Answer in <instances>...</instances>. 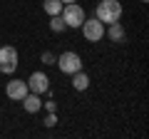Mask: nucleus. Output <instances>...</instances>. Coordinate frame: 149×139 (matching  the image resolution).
<instances>
[{
	"instance_id": "f3484780",
	"label": "nucleus",
	"mask_w": 149,
	"mask_h": 139,
	"mask_svg": "<svg viewBox=\"0 0 149 139\" xmlns=\"http://www.w3.org/2000/svg\"><path fill=\"white\" fill-rule=\"evenodd\" d=\"M142 3H149V0H142Z\"/></svg>"
},
{
	"instance_id": "9d476101",
	"label": "nucleus",
	"mask_w": 149,
	"mask_h": 139,
	"mask_svg": "<svg viewBox=\"0 0 149 139\" xmlns=\"http://www.w3.org/2000/svg\"><path fill=\"white\" fill-rule=\"evenodd\" d=\"M72 87H74L77 92H85L87 87H90V77H87L82 70H77V72L72 75Z\"/></svg>"
},
{
	"instance_id": "7ed1b4c3",
	"label": "nucleus",
	"mask_w": 149,
	"mask_h": 139,
	"mask_svg": "<svg viewBox=\"0 0 149 139\" xmlns=\"http://www.w3.org/2000/svg\"><path fill=\"white\" fill-rule=\"evenodd\" d=\"M60 15H62V20H65L67 27H80L82 22H85V10H82L77 3H65Z\"/></svg>"
},
{
	"instance_id": "0eeeda50",
	"label": "nucleus",
	"mask_w": 149,
	"mask_h": 139,
	"mask_svg": "<svg viewBox=\"0 0 149 139\" xmlns=\"http://www.w3.org/2000/svg\"><path fill=\"white\" fill-rule=\"evenodd\" d=\"M27 92H30V90H27V82L25 80H17V77H15V80H10V82H8V87H5V95L10 97L13 102H20Z\"/></svg>"
},
{
	"instance_id": "423d86ee",
	"label": "nucleus",
	"mask_w": 149,
	"mask_h": 139,
	"mask_svg": "<svg viewBox=\"0 0 149 139\" xmlns=\"http://www.w3.org/2000/svg\"><path fill=\"white\" fill-rule=\"evenodd\" d=\"M25 82H27V90L35 92V95H47V92H50V77L45 75V72H40V70L32 72Z\"/></svg>"
},
{
	"instance_id": "f03ea898",
	"label": "nucleus",
	"mask_w": 149,
	"mask_h": 139,
	"mask_svg": "<svg viewBox=\"0 0 149 139\" xmlns=\"http://www.w3.org/2000/svg\"><path fill=\"white\" fill-rule=\"evenodd\" d=\"M17 50L13 47V45H3L0 47V72L3 75H13L17 70Z\"/></svg>"
},
{
	"instance_id": "f257e3e1",
	"label": "nucleus",
	"mask_w": 149,
	"mask_h": 139,
	"mask_svg": "<svg viewBox=\"0 0 149 139\" xmlns=\"http://www.w3.org/2000/svg\"><path fill=\"white\" fill-rule=\"evenodd\" d=\"M122 13H124V8L119 0H100L97 10H95V17L100 22H104V25H109V22L122 20Z\"/></svg>"
},
{
	"instance_id": "1a4fd4ad",
	"label": "nucleus",
	"mask_w": 149,
	"mask_h": 139,
	"mask_svg": "<svg viewBox=\"0 0 149 139\" xmlns=\"http://www.w3.org/2000/svg\"><path fill=\"white\" fill-rule=\"evenodd\" d=\"M104 35L112 40V42H122V40H124V25L119 20L117 22H109V30H104Z\"/></svg>"
},
{
	"instance_id": "20e7f679",
	"label": "nucleus",
	"mask_w": 149,
	"mask_h": 139,
	"mask_svg": "<svg viewBox=\"0 0 149 139\" xmlns=\"http://www.w3.org/2000/svg\"><path fill=\"white\" fill-rule=\"evenodd\" d=\"M80 27H82V35H85L87 42H100L104 38V22H100L97 17H90V20L85 17V22Z\"/></svg>"
},
{
	"instance_id": "39448f33",
	"label": "nucleus",
	"mask_w": 149,
	"mask_h": 139,
	"mask_svg": "<svg viewBox=\"0 0 149 139\" xmlns=\"http://www.w3.org/2000/svg\"><path fill=\"white\" fill-rule=\"evenodd\" d=\"M57 67L65 75H74L77 70H82V57L77 52H72V50H67V52H62L57 57Z\"/></svg>"
},
{
	"instance_id": "2eb2a0df",
	"label": "nucleus",
	"mask_w": 149,
	"mask_h": 139,
	"mask_svg": "<svg viewBox=\"0 0 149 139\" xmlns=\"http://www.w3.org/2000/svg\"><path fill=\"white\" fill-rule=\"evenodd\" d=\"M42 107L47 112H57V102H42Z\"/></svg>"
},
{
	"instance_id": "9b49d317",
	"label": "nucleus",
	"mask_w": 149,
	"mask_h": 139,
	"mask_svg": "<svg viewBox=\"0 0 149 139\" xmlns=\"http://www.w3.org/2000/svg\"><path fill=\"white\" fill-rule=\"evenodd\" d=\"M62 0H45L42 3V8H45V13H47V15H60V13H62Z\"/></svg>"
},
{
	"instance_id": "4468645a",
	"label": "nucleus",
	"mask_w": 149,
	"mask_h": 139,
	"mask_svg": "<svg viewBox=\"0 0 149 139\" xmlns=\"http://www.w3.org/2000/svg\"><path fill=\"white\" fill-rule=\"evenodd\" d=\"M55 124H57V114L50 112L47 117H45V127H55Z\"/></svg>"
},
{
	"instance_id": "ddd939ff",
	"label": "nucleus",
	"mask_w": 149,
	"mask_h": 139,
	"mask_svg": "<svg viewBox=\"0 0 149 139\" xmlns=\"http://www.w3.org/2000/svg\"><path fill=\"white\" fill-rule=\"evenodd\" d=\"M40 60H42V65H55V62H57V57H55L52 52H47V50L40 55Z\"/></svg>"
},
{
	"instance_id": "f8f14e48",
	"label": "nucleus",
	"mask_w": 149,
	"mask_h": 139,
	"mask_svg": "<svg viewBox=\"0 0 149 139\" xmlns=\"http://www.w3.org/2000/svg\"><path fill=\"white\" fill-rule=\"evenodd\" d=\"M50 30H52L55 35H60V32H65V30H67V25H65L62 15H50Z\"/></svg>"
},
{
	"instance_id": "dca6fc26",
	"label": "nucleus",
	"mask_w": 149,
	"mask_h": 139,
	"mask_svg": "<svg viewBox=\"0 0 149 139\" xmlns=\"http://www.w3.org/2000/svg\"><path fill=\"white\" fill-rule=\"evenodd\" d=\"M62 3H77V0H62Z\"/></svg>"
},
{
	"instance_id": "6e6552de",
	"label": "nucleus",
	"mask_w": 149,
	"mask_h": 139,
	"mask_svg": "<svg viewBox=\"0 0 149 139\" xmlns=\"http://www.w3.org/2000/svg\"><path fill=\"white\" fill-rule=\"evenodd\" d=\"M20 102H22V107H25V112H30V114H37L42 109V99H40V95H35V92H27Z\"/></svg>"
}]
</instances>
